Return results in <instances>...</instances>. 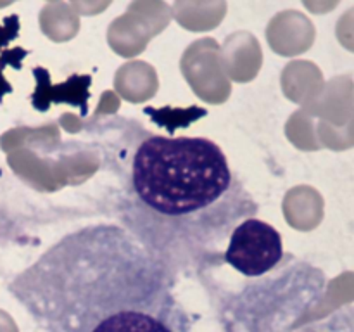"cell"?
Listing matches in <instances>:
<instances>
[{
    "instance_id": "obj_4",
    "label": "cell",
    "mask_w": 354,
    "mask_h": 332,
    "mask_svg": "<svg viewBox=\"0 0 354 332\" xmlns=\"http://www.w3.org/2000/svg\"><path fill=\"white\" fill-rule=\"evenodd\" d=\"M286 256L280 232L259 218H249L232 232L223 261L248 279H259L273 272Z\"/></svg>"
},
{
    "instance_id": "obj_1",
    "label": "cell",
    "mask_w": 354,
    "mask_h": 332,
    "mask_svg": "<svg viewBox=\"0 0 354 332\" xmlns=\"http://www.w3.org/2000/svg\"><path fill=\"white\" fill-rule=\"evenodd\" d=\"M9 290L41 332H190L175 275L116 223L62 235Z\"/></svg>"
},
{
    "instance_id": "obj_3",
    "label": "cell",
    "mask_w": 354,
    "mask_h": 332,
    "mask_svg": "<svg viewBox=\"0 0 354 332\" xmlns=\"http://www.w3.org/2000/svg\"><path fill=\"white\" fill-rule=\"evenodd\" d=\"M325 294V273L287 255L273 272L227 296L221 304L223 332H354L351 304L315 318Z\"/></svg>"
},
{
    "instance_id": "obj_2",
    "label": "cell",
    "mask_w": 354,
    "mask_h": 332,
    "mask_svg": "<svg viewBox=\"0 0 354 332\" xmlns=\"http://www.w3.org/2000/svg\"><path fill=\"white\" fill-rule=\"evenodd\" d=\"M121 227L176 277L223 261L225 242L259 204L218 144L147 133L128 165Z\"/></svg>"
},
{
    "instance_id": "obj_5",
    "label": "cell",
    "mask_w": 354,
    "mask_h": 332,
    "mask_svg": "<svg viewBox=\"0 0 354 332\" xmlns=\"http://www.w3.org/2000/svg\"><path fill=\"white\" fill-rule=\"evenodd\" d=\"M341 37H342V40H344V44L354 50V9L351 10V12H348V16L342 19Z\"/></svg>"
}]
</instances>
